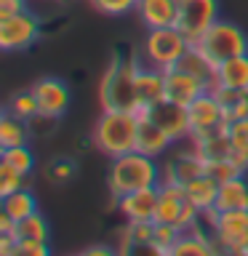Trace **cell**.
Segmentation results:
<instances>
[{
  "label": "cell",
  "instance_id": "1",
  "mask_svg": "<svg viewBox=\"0 0 248 256\" xmlns=\"http://www.w3.org/2000/svg\"><path fill=\"white\" fill-rule=\"evenodd\" d=\"M160 182H163V166L158 163V158H150L139 150L112 158L107 171V187L112 198H123L144 187H160Z\"/></svg>",
  "mask_w": 248,
  "mask_h": 256
},
{
  "label": "cell",
  "instance_id": "2",
  "mask_svg": "<svg viewBox=\"0 0 248 256\" xmlns=\"http://www.w3.org/2000/svg\"><path fill=\"white\" fill-rule=\"evenodd\" d=\"M139 112L128 110H104L102 118L94 126V144L96 150L107 158H118L136 150V136H139Z\"/></svg>",
  "mask_w": 248,
  "mask_h": 256
},
{
  "label": "cell",
  "instance_id": "3",
  "mask_svg": "<svg viewBox=\"0 0 248 256\" xmlns=\"http://www.w3.org/2000/svg\"><path fill=\"white\" fill-rule=\"evenodd\" d=\"M136 67H139V59H134V56L126 59V56L118 54L112 59L99 86V102L104 110L142 112L139 96H136Z\"/></svg>",
  "mask_w": 248,
  "mask_h": 256
},
{
  "label": "cell",
  "instance_id": "4",
  "mask_svg": "<svg viewBox=\"0 0 248 256\" xmlns=\"http://www.w3.org/2000/svg\"><path fill=\"white\" fill-rule=\"evenodd\" d=\"M192 40L176 27H158V30H147L142 46V62L158 70H171L179 64V59L190 51Z\"/></svg>",
  "mask_w": 248,
  "mask_h": 256
},
{
  "label": "cell",
  "instance_id": "5",
  "mask_svg": "<svg viewBox=\"0 0 248 256\" xmlns=\"http://www.w3.org/2000/svg\"><path fill=\"white\" fill-rule=\"evenodd\" d=\"M195 46L214 64H222L227 59H235L240 54H248V35L243 32V27H238V24L216 19Z\"/></svg>",
  "mask_w": 248,
  "mask_h": 256
},
{
  "label": "cell",
  "instance_id": "6",
  "mask_svg": "<svg viewBox=\"0 0 248 256\" xmlns=\"http://www.w3.org/2000/svg\"><path fill=\"white\" fill-rule=\"evenodd\" d=\"M214 243L224 254H235V256L248 254V208L219 211L214 227Z\"/></svg>",
  "mask_w": 248,
  "mask_h": 256
},
{
  "label": "cell",
  "instance_id": "7",
  "mask_svg": "<svg viewBox=\"0 0 248 256\" xmlns=\"http://www.w3.org/2000/svg\"><path fill=\"white\" fill-rule=\"evenodd\" d=\"M40 38V22L30 11L0 19V48L3 51H27Z\"/></svg>",
  "mask_w": 248,
  "mask_h": 256
},
{
  "label": "cell",
  "instance_id": "8",
  "mask_svg": "<svg viewBox=\"0 0 248 256\" xmlns=\"http://www.w3.org/2000/svg\"><path fill=\"white\" fill-rule=\"evenodd\" d=\"M216 19H219V0H182L176 27H179L192 43H198Z\"/></svg>",
  "mask_w": 248,
  "mask_h": 256
},
{
  "label": "cell",
  "instance_id": "9",
  "mask_svg": "<svg viewBox=\"0 0 248 256\" xmlns=\"http://www.w3.org/2000/svg\"><path fill=\"white\" fill-rule=\"evenodd\" d=\"M190 112V139L195 136H206L211 131H219V128L227 126V118H224V107L219 104V99L206 91L203 96H198L195 102L187 107Z\"/></svg>",
  "mask_w": 248,
  "mask_h": 256
},
{
  "label": "cell",
  "instance_id": "10",
  "mask_svg": "<svg viewBox=\"0 0 248 256\" xmlns=\"http://www.w3.org/2000/svg\"><path fill=\"white\" fill-rule=\"evenodd\" d=\"M206 174V160L198 155L192 139H187V150H176L168 155V163L163 166V182H176V184H190L192 179Z\"/></svg>",
  "mask_w": 248,
  "mask_h": 256
},
{
  "label": "cell",
  "instance_id": "11",
  "mask_svg": "<svg viewBox=\"0 0 248 256\" xmlns=\"http://www.w3.org/2000/svg\"><path fill=\"white\" fill-rule=\"evenodd\" d=\"M147 115L171 136L174 144H182V142L190 139V112H187V107H182V104H176L171 99H163V102H158L155 107H150Z\"/></svg>",
  "mask_w": 248,
  "mask_h": 256
},
{
  "label": "cell",
  "instance_id": "12",
  "mask_svg": "<svg viewBox=\"0 0 248 256\" xmlns=\"http://www.w3.org/2000/svg\"><path fill=\"white\" fill-rule=\"evenodd\" d=\"M32 91L38 96V107H40V118L56 120L62 118L70 107V88L64 80L59 78H40Z\"/></svg>",
  "mask_w": 248,
  "mask_h": 256
},
{
  "label": "cell",
  "instance_id": "13",
  "mask_svg": "<svg viewBox=\"0 0 248 256\" xmlns=\"http://www.w3.org/2000/svg\"><path fill=\"white\" fill-rule=\"evenodd\" d=\"M206 91H211V86L206 80H200L190 72H184L179 67L166 70V99H171L182 107H190L198 96H203Z\"/></svg>",
  "mask_w": 248,
  "mask_h": 256
},
{
  "label": "cell",
  "instance_id": "14",
  "mask_svg": "<svg viewBox=\"0 0 248 256\" xmlns=\"http://www.w3.org/2000/svg\"><path fill=\"white\" fill-rule=\"evenodd\" d=\"M136 96H139L142 112L155 107L158 102L166 99V70L150 67V64L139 62L136 67Z\"/></svg>",
  "mask_w": 248,
  "mask_h": 256
},
{
  "label": "cell",
  "instance_id": "15",
  "mask_svg": "<svg viewBox=\"0 0 248 256\" xmlns=\"http://www.w3.org/2000/svg\"><path fill=\"white\" fill-rule=\"evenodd\" d=\"M158 198H160L158 187H144V190H136V192H128V195L118 198V208L128 222H155Z\"/></svg>",
  "mask_w": 248,
  "mask_h": 256
},
{
  "label": "cell",
  "instance_id": "16",
  "mask_svg": "<svg viewBox=\"0 0 248 256\" xmlns=\"http://www.w3.org/2000/svg\"><path fill=\"white\" fill-rule=\"evenodd\" d=\"M139 115H142V123H139V136H136V150L160 160L163 155H168L171 147H174L171 136H168L163 128L147 115V112H139Z\"/></svg>",
  "mask_w": 248,
  "mask_h": 256
},
{
  "label": "cell",
  "instance_id": "17",
  "mask_svg": "<svg viewBox=\"0 0 248 256\" xmlns=\"http://www.w3.org/2000/svg\"><path fill=\"white\" fill-rule=\"evenodd\" d=\"M179 3L182 0H139L136 14L147 30L158 27H174L179 22Z\"/></svg>",
  "mask_w": 248,
  "mask_h": 256
},
{
  "label": "cell",
  "instance_id": "18",
  "mask_svg": "<svg viewBox=\"0 0 248 256\" xmlns=\"http://www.w3.org/2000/svg\"><path fill=\"white\" fill-rule=\"evenodd\" d=\"M160 198H158V211H155V222L163 224H176L179 227V216L187 206V195L184 187L176 182H160Z\"/></svg>",
  "mask_w": 248,
  "mask_h": 256
},
{
  "label": "cell",
  "instance_id": "19",
  "mask_svg": "<svg viewBox=\"0 0 248 256\" xmlns=\"http://www.w3.org/2000/svg\"><path fill=\"white\" fill-rule=\"evenodd\" d=\"M214 86H227V88H235V91H246L248 88V54H240L235 59L216 64Z\"/></svg>",
  "mask_w": 248,
  "mask_h": 256
},
{
  "label": "cell",
  "instance_id": "20",
  "mask_svg": "<svg viewBox=\"0 0 248 256\" xmlns=\"http://www.w3.org/2000/svg\"><path fill=\"white\" fill-rule=\"evenodd\" d=\"M216 208L219 211H232V208H248V179L243 174L219 184L216 195Z\"/></svg>",
  "mask_w": 248,
  "mask_h": 256
},
{
  "label": "cell",
  "instance_id": "21",
  "mask_svg": "<svg viewBox=\"0 0 248 256\" xmlns=\"http://www.w3.org/2000/svg\"><path fill=\"white\" fill-rule=\"evenodd\" d=\"M184 195L195 208L200 211H208V208H216V195H219V182L211 179L208 174L192 179L190 184H184Z\"/></svg>",
  "mask_w": 248,
  "mask_h": 256
},
{
  "label": "cell",
  "instance_id": "22",
  "mask_svg": "<svg viewBox=\"0 0 248 256\" xmlns=\"http://www.w3.org/2000/svg\"><path fill=\"white\" fill-rule=\"evenodd\" d=\"M192 144H195L198 155L203 160H222V158H230V152H232L227 128H219V131H211L206 136H195Z\"/></svg>",
  "mask_w": 248,
  "mask_h": 256
},
{
  "label": "cell",
  "instance_id": "23",
  "mask_svg": "<svg viewBox=\"0 0 248 256\" xmlns=\"http://www.w3.org/2000/svg\"><path fill=\"white\" fill-rule=\"evenodd\" d=\"M219 248H216L214 243V238L211 235H206V232H200V230H184L179 240L174 243V251L171 256H184V254H195V256H211L216 254Z\"/></svg>",
  "mask_w": 248,
  "mask_h": 256
},
{
  "label": "cell",
  "instance_id": "24",
  "mask_svg": "<svg viewBox=\"0 0 248 256\" xmlns=\"http://www.w3.org/2000/svg\"><path fill=\"white\" fill-rule=\"evenodd\" d=\"M176 67L184 70V72H190V75H195V78H200V80H206L211 88H214V83H216V64L208 59V56L200 51L195 43L190 46V51L182 56Z\"/></svg>",
  "mask_w": 248,
  "mask_h": 256
},
{
  "label": "cell",
  "instance_id": "25",
  "mask_svg": "<svg viewBox=\"0 0 248 256\" xmlns=\"http://www.w3.org/2000/svg\"><path fill=\"white\" fill-rule=\"evenodd\" d=\"M30 142V123L22 118L11 115V112H3L0 118V147H19V144Z\"/></svg>",
  "mask_w": 248,
  "mask_h": 256
},
{
  "label": "cell",
  "instance_id": "26",
  "mask_svg": "<svg viewBox=\"0 0 248 256\" xmlns=\"http://www.w3.org/2000/svg\"><path fill=\"white\" fill-rule=\"evenodd\" d=\"M0 211H6L11 219H24V216L35 214L38 211V203H35V195H32L30 190H16L11 195H3L0 198Z\"/></svg>",
  "mask_w": 248,
  "mask_h": 256
},
{
  "label": "cell",
  "instance_id": "27",
  "mask_svg": "<svg viewBox=\"0 0 248 256\" xmlns=\"http://www.w3.org/2000/svg\"><path fill=\"white\" fill-rule=\"evenodd\" d=\"M6 112H11V115L27 120V123H32L35 118H40V107H38V96L35 91H16L11 99H8L6 104Z\"/></svg>",
  "mask_w": 248,
  "mask_h": 256
},
{
  "label": "cell",
  "instance_id": "28",
  "mask_svg": "<svg viewBox=\"0 0 248 256\" xmlns=\"http://www.w3.org/2000/svg\"><path fill=\"white\" fill-rule=\"evenodd\" d=\"M16 238L19 240H40V243H48V222L43 219V214H30V216H24V219L16 222Z\"/></svg>",
  "mask_w": 248,
  "mask_h": 256
},
{
  "label": "cell",
  "instance_id": "29",
  "mask_svg": "<svg viewBox=\"0 0 248 256\" xmlns=\"http://www.w3.org/2000/svg\"><path fill=\"white\" fill-rule=\"evenodd\" d=\"M182 230L176 224H163V222H155V235H152V246L158 248L160 256H171L174 251V243L179 240Z\"/></svg>",
  "mask_w": 248,
  "mask_h": 256
},
{
  "label": "cell",
  "instance_id": "30",
  "mask_svg": "<svg viewBox=\"0 0 248 256\" xmlns=\"http://www.w3.org/2000/svg\"><path fill=\"white\" fill-rule=\"evenodd\" d=\"M3 160L6 163H11L14 168H19L24 176L32 174V168H35V155H32V150L27 144H19V147H6L3 150Z\"/></svg>",
  "mask_w": 248,
  "mask_h": 256
},
{
  "label": "cell",
  "instance_id": "31",
  "mask_svg": "<svg viewBox=\"0 0 248 256\" xmlns=\"http://www.w3.org/2000/svg\"><path fill=\"white\" fill-rule=\"evenodd\" d=\"M24 176L19 168H14L11 163H6V160H0V198L3 195H11V192L22 190L24 187Z\"/></svg>",
  "mask_w": 248,
  "mask_h": 256
},
{
  "label": "cell",
  "instance_id": "32",
  "mask_svg": "<svg viewBox=\"0 0 248 256\" xmlns=\"http://www.w3.org/2000/svg\"><path fill=\"white\" fill-rule=\"evenodd\" d=\"M230 134V142H232V150L243 152V155L248 158V118L243 120H232V123L224 126Z\"/></svg>",
  "mask_w": 248,
  "mask_h": 256
},
{
  "label": "cell",
  "instance_id": "33",
  "mask_svg": "<svg viewBox=\"0 0 248 256\" xmlns=\"http://www.w3.org/2000/svg\"><path fill=\"white\" fill-rule=\"evenodd\" d=\"M206 174L222 184V182L232 179V176H238L240 171H238V166L232 163L230 158H222V160H206Z\"/></svg>",
  "mask_w": 248,
  "mask_h": 256
},
{
  "label": "cell",
  "instance_id": "34",
  "mask_svg": "<svg viewBox=\"0 0 248 256\" xmlns=\"http://www.w3.org/2000/svg\"><path fill=\"white\" fill-rule=\"evenodd\" d=\"M96 11L107 14V16H123L128 11H136V3L139 0H88Z\"/></svg>",
  "mask_w": 248,
  "mask_h": 256
},
{
  "label": "cell",
  "instance_id": "35",
  "mask_svg": "<svg viewBox=\"0 0 248 256\" xmlns=\"http://www.w3.org/2000/svg\"><path fill=\"white\" fill-rule=\"evenodd\" d=\"M48 176L56 182V184H62V182H67L75 176V163H72L70 158H56L51 166H48Z\"/></svg>",
  "mask_w": 248,
  "mask_h": 256
},
{
  "label": "cell",
  "instance_id": "36",
  "mask_svg": "<svg viewBox=\"0 0 248 256\" xmlns=\"http://www.w3.org/2000/svg\"><path fill=\"white\" fill-rule=\"evenodd\" d=\"M48 254V243L40 240H19L16 246V256H46Z\"/></svg>",
  "mask_w": 248,
  "mask_h": 256
},
{
  "label": "cell",
  "instance_id": "37",
  "mask_svg": "<svg viewBox=\"0 0 248 256\" xmlns=\"http://www.w3.org/2000/svg\"><path fill=\"white\" fill-rule=\"evenodd\" d=\"M27 11V0H0V19Z\"/></svg>",
  "mask_w": 248,
  "mask_h": 256
},
{
  "label": "cell",
  "instance_id": "38",
  "mask_svg": "<svg viewBox=\"0 0 248 256\" xmlns=\"http://www.w3.org/2000/svg\"><path fill=\"white\" fill-rule=\"evenodd\" d=\"M86 254H110V248H88Z\"/></svg>",
  "mask_w": 248,
  "mask_h": 256
},
{
  "label": "cell",
  "instance_id": "39",
  "mask_svg": "<svg viewBox=\"0 0 248 256\" xmlns=\"http://www.w3.org/2000/svg\"><path fill=\"white\" fill-rule=\"evenodd\" d=\"M246 104H248V88H246Z\"/></svg>",
  "mask_w": 248,
  "mask_h": 256
}]
</instances>
